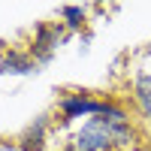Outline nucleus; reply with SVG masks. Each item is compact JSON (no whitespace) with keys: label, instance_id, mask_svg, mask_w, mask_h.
I'll list each match as a JSON object with an SVG mask.
<instances>
[{"label":"nucleus","instance_id":"7","mask_svg":"<svg viewBox=\"0 0 151 151\" xmlns=\"http://www.w3.org/2000/svg\"><path fill=\"white\" fill-rule=\"evenodd\" d=\"M58 21L64 24V30L70 36H76V33H82L88 27V21H91V9L82 6V3H64V6L58 9Z\"/></svg>","mask_w":151,"mask_h":151},{"label":"nucleus","instance_id":"2","mask_svg":"<svg viewBox=\"0 0 151 151\" xmlns=\"http://www.w3.org/2000/svg\"><path fill=\"white\" fill-rule=\"evenodd\" d=\"M133 121L139 124V130L151 136V64L145 60V52L133 58L127 70V100Z\"/></svg>","mask_w":151,"mask_h":151},{"label":"nucleus","instance_id":"1","mask_svg":"<svg viewBox=\"0 0 151 151\" xmlns=\"http://www.w3.org/2000/svg\"><path fill=\"white\" fill-rule=\"evenodd\" d=\"M136 121H115L106 115H94L73 127L67 136V151H130L139 142Z\"/></svg>","mask_w":151,"mask_h":151},{"label":"nucleus","instance_id":"3","mask_svg":"<svg viewBox=\"0 0 151 151\" xmlns=\"http://www.w3.org/2000/svg\"><path fill=\"white\" fill-rule=\"evenodd\" d=\"M103 103H106V97H100L94 91H85V88L60 91L58 103H55V130L79 127L82 121L100 115V112H103Z\"/></svg>","mask_w":151,"mask_h":151},{"label":"nucleus","instance_id":"5","mask_svg":"<svg viewBox=\"0 0 151 151\" xmlns=\"http://www.w3.org/2000/svg\"><path fill=\"white\" fill-rule=\"evenodd\" d=\"M52 130H55V118L52 115H36L27 127L18 133V139H15L18 151H45Z\"/></svg>","mask_w":151,"mask_h":151},{"label":"nucleus","instance_id":"4","mask_svg":"<svg viewBox=\"0 0 151 151\" xmlns=\"http://www.w3.org/2000/svg\"><path fill=\"white\" fill-rule=\"evenodd\" d=\"M70 40H73V36L64 30V24H60L58 18L36 21L33 27H30L27 52H30V58L36 60V67H45V64H52V60H55L58 48H64Z\"/></svg>","mask_w":151,"mask_h":151},{"label":"nucleus","instance_id":"6","mask_svg":"<svg viewBox=\"0 0 151 151\" xmlns=\"http://www.w3.org/2000/svg\"><path fill=\"white\" fill-rule=\"evenodd\" d=\"M40 67L30 58L27 48H6L0 52V76H15V79H24V76H36Z\"/></svg>","mask_w":151,"mask_h":151}]
</instances>
